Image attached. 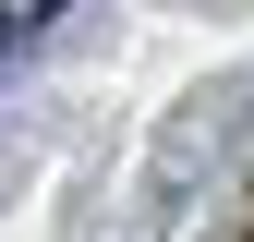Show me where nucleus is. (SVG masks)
Here are the masks:
<instances>
[{
  "label": "nucleus",
  "mask_w": 254,
  "mask_h": 242,
  "mask_svg": "<svg viewBox=\"0 0 254 242\" xmlns=\"http://www.w3.org/2000/svg\"><path fill=\"white\" fill-rule=\"evenodd\" d=\"M37 12H61V0H37Z\"/></svg>",
  "instance_id": "f257e3e1"
}]
</instances>
